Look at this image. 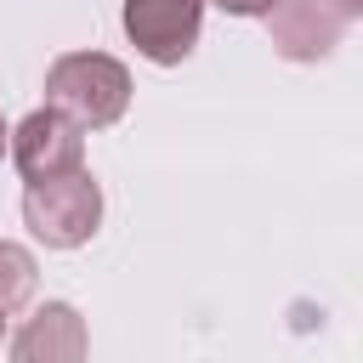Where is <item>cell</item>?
Listing matches in <instances>:
<instances>
[{
	"label": "cell",
	"mask_w": 363,
	"mask_h": 363,
	"mask_svg": "<svg viewBox=\"0 0 363 363\" xmlns=\"http://www.w3.org/2000/svg\"><path fill=\"white\" fill-rule=\"evenodd\" d=\"M335 11H340V17L352 23V17H363V0H335Z\"/></svg>",
	"instance_id": "cell-9"
},
{
	"label": "cell",
	"mask_w": 363,
	"mask_h": 363,
	"mask_svg": "<svg viewBox=\"0 0 363 363\" xmlns=\"http://www.w3.org/2000/svg\"><path fill=\"white\" fill-rule=\"evenodd\" d=\"M91 329L68 301H45L17 335H11V363H85Z\"/></svg>",
	"instance_id": "cell-6"
},
{
	"label": "cell",
	"mask_w": 363,
	"mask_h": 363,
	"mask_svg": "<svg viewBox=\"0 0 363 363\" xmlns=\"http://www.w3.org/2000/svg\"><path fill=\"white\" fill-rule=\"evenodd\" d=\"M6 147H11V125H6V113H0V159H6Z\"/></svg>",
	"instance_id": "cell-10"
},
{
	"label": "cell",
	"mask_w": 363,
	"mask_h": 363,
	"mask_svg": "<svg viewBox=\"0 0 363 363\" xmlns=\"http://www.w3.org/2000/svg\"><path fill=\"white\" fill-rule=\"evenodd\" d=\"M45 108L74 119L79 130H108L130 108V68L108 51H62L45 68Z\"/></svg>",
	"instance_id": "cell-1"
},
{
	"label": "cell",
	"mask_w": 363,
	"mask_h": 363,
	"mask_svg": "<svg viewBox=\"0 0 363 363\" xmlns=\"http://www.w3.org/2000/svg\"><path fill=\"white\" fill-rule=\"evenodd\" d=\"M204 6H221V11H233V17H267L278 0H204Z\"/></svg>",
	"instance_id": "cell-8"
},
{
	"label": "cell",
	"mask_w": 363,
	"mask_h": 363,
	"mask_svg": "<svg viewBox=\"0 0 363 363\" xmlns=\"http://www.w3.org/2000/svg\"><path fill=\"white\" fill-rule=\"evenodd\" d=\"M199 28H204V0H125V34L159 68L187 62Z\"/></svg>",
	"instance_id": "cell-4"
},
{
	"label": "cell",
	"mask_w": 363,
	"mask_h": 363,
	"mask_svg": "<svg viewBox=\"0 0 363 363\" xmlns=\"http://www.w3.org/2000/svg\"><path fill=\"white\" fill-rule=\"evenodd\" d=\"M11 164L23 170V182H57V176H74L85 170V130L74 119H62L57 108H34L17 130H11Z\"/></svg>",
	"instance_id": "cell-3"
},
{
	"label": "cell",
	"mask_w": 363,
	"mask_h": 363,
	"mask_svg": "<svg viewBox=\"0 0 363 363\" xmlns=\"http://www.w3.org/2000/svg\"><path fill=\"white\" fill-rule=\"evenodd\" d=\"M23 221L45 250H79L102 227V187L91 182V170H74V176H57V182H34L23 193Z\"/></svg>",
	"instance_id": "cell-2"
},
{
	"label": "cell",
	"mask_w": 363,
	"mask_h": 363,
	"mask_svg": "<svg viewBox=\"0 0 363 363\" xmlns=\"http://www.w3.org/2000/svg\"><path fill=\"white\" fill-rule=\"evenodd\" d=\"M34 284H40V267H34V255H28L23 244L0 238V318H11L17 306H28Z\"/></svg>",
	"instance_id": "cell-7"
},
{
	"label": "cell",
	"mask_w": 363,
	"mask_h": 363,
	"mask_svg": "<svg viewBox=\"0 0 363 363\" xmlns=\"http://www.w3.org/2000/svg\"><path fill=\"white\" fill-rule=\"evenodd\" d=\"M0 346H6V318H0Z\"/></svg>",
	"instance_id": "cell-11"
},
{
	"label": "cell",
	"mask_w": 363,
	"mask_h": 363,
	"mask_svg": "<svg viewBox=\"0 0 363 363\" xmlns=\"http://www.w3.org/2000/svg\"><path fill=\"white\" fill-rule=\"evenodd\" d=\"M267 34L278 45V57L289 62H318L340 45L346 17L335 11V0H278L267 11Z\"/></svg>",
	"instance_id": "cell-5"
}]
</instances>
